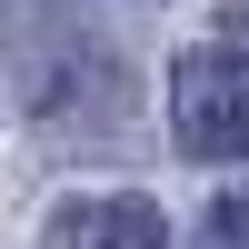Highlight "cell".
<instances>
[{
    "label": "cell",
    "mask_w": 249,
    "mask_h": 249,
    "mask_svg": "<svg viewBox=\"0 0 249 249\" xmlns=\"http://www.w3.org/2000/svg\"><path fill=\"white\" fill-rule=\"evenodd\" d=\"M40 110H50V120H120V110H130V80H120V60L110 50H90V40H80V50H60L50 60V70H40Z\"/></svg>",
    "instance_id": "obj_3"
},
{
    "label": "cell",
    "mask_w": 249,
    "mask_h": 249,
    "mask_svg": "<svg viewBox=\"0 0 249 249\" xmlns=\"http://www.w3.org/2000/svg\"><path fill=\"white\" fill-rule=\"evenodd\" d=\"M40 249H170V219H160L140 190H80V199L50 210Z\"/></svg>",
    "instance_id": "obj_2"
},
{
    "label": "cell",
    "mask_w": 249,
    "mask_h": 249,
    "mask_svg": "<svg viewBox=\"0 0 249 249\" xmlns=\"http://www.w3.org/2000/svg\"><path fill=\"white\" fill-rule=\"evenodd\" d=\"M219 40H239V50H249V10H230V20H219Z\"/></svg>",
    "instance_id": "obj_5"
},
{
    "label": "cell",
    "mask_w": 249,
    "mask_h": 249,
    "mask_svg": "<svg viewBox=\"0 0 249 249\" xmlns=\"http://www.w3.org/2000/svg\"><path fill=\"white\" fill-rule=\"evenodd\" d=\"M210 230L230 239V249H249V199H219V210H210Z\"/></svg>",
    "instance_id": "obj_4"
},
{
    "label": "cell",
    "mask_w": 249,
    "mask_h": 249,
    "mask_svg": "<svg viewBox=\"0 0 249 249\" xmlns=\"http://www.w3.org/2000/svg\"><path fill=\"white\" fill-rule=\"evenodd\" d=\"M170 130L190 160H249V50L199 40L170 70Z\"/></svg>",
    "instance_id": "obj_1"
}]
</instances>
